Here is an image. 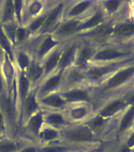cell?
Listing matches in <instances>:
<instances>
[{
  "label": "cell",
  "mask_w": 134,
  "mask_h": 152,
  "mask_svg": "<svg viewBox=\"0 0 134 152\" xmlns=\"http://www.w3.org/2000/svg\"><path fill=\"white\" fill-rule=\"evenodd\" d=\"M130 55V52H121L118 50L113 49V48H103V49L96 50L94 54L90 64L92 63H103V62L113 61L114 59H121L122 57L127 56Z\"/></svg>",
  "instance_id": "22"
},
{
  "label": "cell",
  "mask_w": 134,
  "mask_h": 152,
  "mask_svg": "<svg viewBox=\"0 0 134 152\" xmlns=\"http://www.w3.org/2000/svg\"><path fill=\"white\" fill-rule=\"evenodd\" d=\"M0 5H1V1H0Z\"/></svg>",
  "instance_id": "44"
},
{
  "label": "cell",
  "mask_w": 134,
  "mask_h": 152,
  "mask_svg": "<svg viewBox=\"0 0 134 152\" xmlns=\"http://www.w3.org/2000/svg\"><path fill=\"white\" fill-rule=\"evenodd\" d=\"M63 112L70 123H84L91 117V104H68Z\"/></svg>",
  "instance_id": "10"
},
{
  "label": "cell",
  "mask_w": 134,
  "mask_h": 152,
  "mask_svg": "<svg viewBox=\"0 0 134 152\" xmlns=\"http://www.w3.org/2000/svg\"><path fill=\"white\" fill-rule=\"evenodd\" d=\"M14 4V12L15 21L18 26H22V18H23L24 1L22 0H13Z\"/></svg>",
  "instance_id": "34"
},
{
  "label": "cell",
  "mask_w": 134,
  "mask_h": 152,
  "mask_svg": "<svg viewBox=\"0 0 134 152\" xmlns=\"http://www.w3.org/2000/svg\"><path fill=\"white\" fill-rule=\"evenodd\" d=\"M29 39V34L24 26H18L16 30L15 41H16V49L17 48L22 47ZM15 49V50H16Z\"/></svg>",
  "instance_id": "31"
},
{
  "label": "cell",
  "mask_w": 134,
  "mask_h": 152,
  "mask_svg": "<svg viewBox=\"0 0 134 152\" xmlns=\"http://www.w3.org/2000/svg\"><path fill=\"white\" fill-rule=\"evenodd\" d=\"M79 40H80V45L78 48L74 66L85 71L88 68L90 62L92 60V58L97 49L92 45L91 41L80 40V39Z\"/></svg>",
  "instance_id": "12"
},
{
  "label": "cell",
  "mask_w": 134,
  "mask_h": 152,
  "mask_svg": "<svg viewBox=\"0 0 134 152\" xmlns=\"http://www.w3.org/2000/svg\"><path fill=\"white\" fill-rule=\"evenodd\" d=\"M66 1H54L50 7L42 27L35 36L51 34L63 20L64 9ZM34 37V36H33Z\"/></svg>",
  "instance_id": "2"
},
{
  "label": "cell",
  "mask_w": 134,
  "mask_h": 152,
  "mask_svg": "<svg viewBox=\"0 0 134 152\" xmlns=\"http://www.w3.org/2000/svg\"><path fill=\"white\" fill-rule=\"evenodd\" d=\"M16 22L14 18L13 0L1 1L0 5V25Z\"/></svg>",
  "instance_id": "27"
},
{
  "label": "cell",
  "mask_w": 134,
  "mask_h": 152,
  "mask_svg": "<svg viewBox=\"0 0 134 152\" xmlns=\"http://www.w3.org/2000/svg\"><path fill=\"white\" fill-rule=\"evenodd\" d=\"M60 131L44 124L38 135L36 141L37 144H46L60 141Z\"/></svg>",
  "instance_id": "25"
},
{
  "label": "cell",
  "mask_w": 134,
  "mask_h": 152,
  "mask_svg": "<svg viewBox=\"0 0 134 152\" xmlns=\"http://www.w3.org/2000/svg\"><path fill=\"white\" fill-rule=\"evenodd\" d=\"M7 91V86H6V83H5L4 78L2 76V71L0 69V95L2 94L3 93Z\"/></svg>",
  "instance_id": "39"
},
{
  "label": "cell",
  "mask_w": 134,
  "mask_h": 152,
  "mask_svg": "<svg viewBox=\"0 0 134 152\" xmlns=\"http://www.w3.org/2000/svg\"><path fill=\"white\" fill-rule=\"evenodd\" d=\"M33 86L27 78L25 72L19 71L17 69V75L15 78V89H16L17 98L18 104L19 116H20V109L23 104L24 101L28 96V94L32 90Z\"/></svg>",
  "instance_id": "14"
},
{
  "label": "cell",
  "mask_w": 134,
  "mask_h": 152,
  "mask_svg": "<svg viewBox=\"0 0 134 152\" xmlns=\"http://www.w3.org/2000/svg\"><path fill=\"white\" fill-rule=\"evenodd\" d=\"M0 48H2L4 53L9 57V59L14 64V50L13 45L5 34L2 29V26L0 25Z\"/></svg>",
  "instance_id": "29"
},
{
  "label": "cell",
  "mask_w": 134,
  "mask_h": 152,
  "mask_svg": "<svg viewBox=\"0 0 134 152\" xmlns=\"http://www.w3.org/2000/svg\"><path fill=\"white\" fill-rule=\"evenodd\" d=\"M64 71H57L51 75L44 78L39 85L35 87L38 98L44 97L52 93L59 92L62 84Z\"/></svg>",
  "instance_id": "9"
},
{
  "label": "cell",
  "mask_w": 134,
  "mask_h": 152,
  "mask_svg": "<svg viewBox=\"0 0 134 152\" xmlns=\"http://www.w3.org/2000/svg\"><path fill=\"white\" fill-rule=\"evenodd\" d=\"M43 113L44 124L61 131L70 124V121L66 118L63 111L42 109Z\"/></svg>",
  "instance_id": "17"
},
{
  "label": "cell",
  "mask_w": 134,
  "mask_h": 152,
  "mask_svg": "<svg viewBox=\"0 0 134 152\" xmlns=\"http://www.w3.org/2000/svg\"><path fill=\"white\" fill-rule=\"evenodd\" d=\"M96 4L94 1H66L63 19H85Z\"/></svg>",
  "instance_id": "5"
},
{
  "label": "cell",
  "mask_w": 134,
  "mask_h": 152,
  "mask_svg": "<svg viewBox=\"0 0 134 152\" xmlns=\"http://www.w3.org/2000/svg\"><path fill=\"white\" fill-rule=\"evenodd\" d=\"M130 102H131L132 105H133V104H134V95L130 99Z\"/></svg>",
  "instance_id": "43"
},
{
  "label": "cell",
  "mask_w": 134,
  "mask_h": 152,
  "mask_svg": "<svg viewBox=\"0 0 134 152\" xmlns=\"http://www.w3.org/2000/svg\"><path fill=\"white\" fill-rule=\"evenodd\" d=\"M2 28L4 31L5 34L9 39V40L13 45L14 50L16 49V41H15V35H16V30L18 25L16 22H10V23L5 24V25H1Z\"/></svg>",
  "instance_id": "30"
},
{
  "label": "cell",
  "mask_w": 134,
  "mask_h": 152,
  "mask_svg": "<svg viewBox=\"0 0 134 152\" xmlns=\"http://www.w3.org/2000/svg\"><path fill=\"white\" fill-rule=\"evenodd\" d=\"M31 140L19 135L16 138L7 136L0 140V152H17Z\"/></svg>",
  "instance_id": "23"
},
{
  "label": "cell",
  "mask_w": 134,
  "mask_h": 152,
  "mask_svg": "<svg viewBox=\"0 0 134 152\" xmlns=\"http://www.w3.org/2000/svg\"><path fill=\"white\" fill-rule=\"evenodd\" d=\"M17 152H39L38 145L33 142H28Z\"/></svg>",
  "instance_id": "38"
},
{
  "label": "cell",
  "mask_w": 134,
  "mask_h": 152,
  "mask_svg": "<svg viewBox=\"0 0 134 152\" xmlns=\"http://www.w3.org/2000/svg\"><path fill=\"white\" fill-rule=\"evenodd\" d=\"M103 7H104L105 11L109 13V14H113L118 10L119 5H120V1H105L103 2Z\"/></svg>",
  "instance_id": "36"
},
{
  "label": "cell",
  "mask_w": 134,
  "mask_h": 152,
  "mask_svg": "<svg viewBox=\"0 0 134 152\" xmlns=\"http://www.w3.org/2000/svg\"><path fill=\"white\" fill-rule=\"evenodd\" d=\"M105 121H106L105 119L99 116V114H97L96 116H91L88 121H86L84 123L87 126H88L91 130L96 132L104 126Z\"/></svg>",
  "instance_id": "32"
},
{
  "label": "cell",
  "mask_w": 134,
  "mask_h": 152,
  "mask_svg": "<svg viewBox=\"0 0 134 152\" xmlns=\"http://www.w3.org/2000/svg\"><path fill=\"white\" fill-rule=\"evenodd\" d=\"M25 75L31 83L33 87H36L43 77V68L41 63L33 59L25 71Z\"/></svg>",
  "instance_id": "24"
},
{
  "label": "cell",
  "mask_w": 134,
  "mask_h": 152,
  "mask_svg": "<svg viewBox=\"0 0 134 152\" xmlns=\"http://www.w3.org/2000/svg\"><path fill=\"white\" fill-rule=\"evenodd\" d=\"M60 141L78 146H88L96 142L95 132L85 123H70L60 131Z\"/></svg>",
  "instance_id": "1"
},
{
  "label": "cell",
  "mask_w": 134,
  "mask_h": 152,
  "mask_svg": "<svg viewBox=\"0 0 134 152\" xmlns=\"http://www.w3.org/2000/svg\"><path fill=\"white\" fill-rule=\"evenodd\" d=\"M85 86H89L86 71L85 70L73 65L64 71L62 84L60 91Z\"/></svg>",
  "instance_id": "4"
},
{
  "label": "cell",
  "mask_w": 134,
  "mask_h": 152,
  "mask_svg": "<svg viewBox=\"0 0 134 152\" xmlns=\"http://www.w3.org/2000/svg\"><path fill=\"white\" fill-rule=\"evenodd\" d=\"M127 147L129 148L134 147V133L129 138V140L127 141Z\"/></svg>",
  "instance_id": "40"
},
{
  "label": "cell",
  "mask_w": 134,
  "mask_h": 152,
  "mask_svg": "<svg viewBox=\"0 0 134 152\" xmlns=\"http://www.w3.org/2000/svg\"><path fill=\"white\" fill-rule=\"evenodd\" d=\"M134 75V66H130L128 68L118 71L115 75L109 78L106 83L103 84V91L113 90L122 85L125 82H127ZM102 85V84H101Z\"/></svg>",
  "instance_id": "20"
},
{
  "label": "cell",
  "mask_w": 134,
  "mask_h": 152,
  "mask_svg": "<svg viewBox=\"0 0 134 152\" xmlns=\"http://www.w3.org/2000/svg\"><path fill=\"white\" fill-rule=\"evenodd\" d=\"M59 93L68 104H73V103L92 104V95L91 94L90 86L70 88L68 90L59 91Z\"/></svg>",
  "instance_id": "11"
},
{
  "label": "cell",
  "mask_w": 134,
  "mask_h": 152,
  "mask_svg": "<svg viewBox=\"0 0 134 152\" xmlns=\"http://www.w3.org/2000/svg\"><path fill=\"white\" fill-rule=\"evenodd\" d=\"M120 152H130V148L128 147H123L122 149V151H121Z\"/></svg>",
  "instance_id": "42"
},
{
  "label": "cell",
  "mask_w": 134,
  "mask_h": 152,
  "mask_svg": "<svg viewBox=\"0 0 134 152\" xmlns=\"http://www.w3.org/2000/svg\"><path fill=\"white\" fill-rule=\"evenodd\" d=\"M134 119V104L129 109L125 116H123L119 124V132H123L127 129Z\"/></svg>",
  "instance_id": "33"
},
{
  "label": "cell",
  "mask_w": 134,
  "mask_h": 152,
  "mask_svg": "<svg viewBox=\"0 0 134 152\" xmlns=\"http://www.w3.org/2000/svg\"><path fill=\"white\" fill-rule=\"evenodd\" d=\"M2 76L4 78L7 92H10L16 78L17 67L15 64L9 59V57L5 54L4 59L0 65Z\"/></svg>",
  "instance_id": "21"
},
{
  "label": "cell",
  "mask_w": 134,
  "mask_h": 152,
  "mask_svg": "<svg viewBox=\"0 0 134 152\" xmlns=\"http://www.w3.org/2000/svg\"><path fill=\"white\" fill-rule=\"evenodd\" d=\"M121 66V62L107 64L105 65L90 64L85 70L89 86L101 85L106 76L117 70Z\"/></svg>",
  "instance_id": "3"
},
{
  "label": "cell",
  "mask_w": 134,
  "mask_h": 152,
  "mask_svg": "<svg viewBox=\"0 0 134 152\" xmlns=\"http://www.w3.org/2000/svg\"><path fill=\"white\" fill-rule=\"evenodd\" d=\"M79 45L80 40L75 37L64 43L57 71H65L74 65Z\"/></svg>",
  "instance_id": "8"
},
{
  "label": "cell",
  "mask_w": 134,
  "mask_h": 152,
  "mask_svg": "<svg viewBox=\"0 0 134 152\" xmlns=\"http://www.w3.org/2000/svg\"><path fill=\"white\" fill-rule=\"evenodd\" d=\"M38 99L42 109L64 111L68 105V103L62 97L59 92L52 93Z\"/></svg>",
  "instance_id": "19"
},
{
  "label": "cell",
  "mask_w": 134,
  "mask_h": 152,
  "mask_svg": "<svg viewBox=\"0 0 134 152\" xmlns=\"http://www.w3.org/2000/svg\"><path fill=\"white\" fill-rule=\"evenodd\" d=\"M104 22H105V14L104 10L101 8L95 9L92 13H90L83 21L78 28V34L92 30L102 24H104Z\"/></svg>",
  "instance_id": "18"
},
{
  "label": "cell",
  "mask_w": 134,
  "mask_h": 152,
  "mask_svg": "<svg viewBox=\"0 0 134 152\" xmlns=\"http://www.w3.org/2000/svg\"><path fill=\"white\" fill-rule=\"evenodd\" d=\"M85 19H63L51 33L59 42L65 43L73 39L78 34V28Z\"/></svg>",
  "instance_id": "6"
},
{
  "label": "cell",
  "mask_w": 134,
  "mask_h": 152,
  "mask_svg": "<svg viewBox=\"0 0 134 152\" xmlns=\"http://www.w3.org/2000/svg\"><path fill=\"white\" fill-rule=\"evenodd\" d=\"M63 46L64 43L59 45L56 48H54L52 52H50L49 54L40 62L43 68V77L42 81L57 71L59 59H60L62 49H63Z\"/></svg>",
  "instance_id": "15"
},
{
  "label": "cell",
  "mask_w": 134,
  "mask_h": 152,
  "mask_svg": "<svg viewBox=\"0 0 134 152\" xmlns=\"http://www.w3.org/2000/svg\"><path fill=\"white\" fill-rule=\"evenodd\" d=\"M133 128H134V127H133Z\"/></svg>",
  "instance_id": "45"
},
{
  "label": "cell",
  "mask_w": 134,
  "mask_h": 152,
  "mask_svg": "<svg viewBox=\"0 0 134 152\" xmlns=\"http://www.w3.org/2000/svg\"><path fill=\"white\" fill-rule=\"evenodd\" d=\"M51 3V1H24L22 26H25L33 19L41 14Z\"/></svg>",
  "instance_id": "13"
},
{
  "label": "cell",
  "mask_w": 134,
  "mask_h": 152,
  "mask_svg": "<svg viewBox=\"0 0 134 152\" xmlns=\"http://www.w3.org/2000/svg\"><path fill=\"white\" fill-rule=\"evenodd\" d=\"M39 99L36 94V89L35 87L32 88L30 92L24 101L23 104L20 109V116H19V129L21 132V128L22 124L28 118L41 110Z\"/></svg>",
  "instance_id": "7"
},
{
  "label": "cell",
  "mask_w": 134,
  "mask_h": 152,
  "mask_svg": "<svg viewBox=\"0 0 134 152\" xmlns=\"http://www.w3.org/2000/svg\"><path fill=\"white\" fill-rule=\"evenodd\" d=\"M9 136L8 129H7V124L5 121L4 116L0 111V140L5 137Z\"/></svg>",
  "instance_id": "37"
},
{
  "label": "cell",
  "mask_w": 134,
  "mask_h": 152,
  "mask_svg": "<svg viewBox=\"0 0 134 152\" xmlns=\"http://www.w3.org/2000/svg\"><path fill=\"white\" fill-rule=\"evenodd\" d=\"M37 145L39 152H86L90 150L88 146L68 144L61 141Z\"/></svg>",
  "instance_id": "16"
},
{
  "label": "cell",
  "mask_w": 134,
  "mask_h": 152,
  "mask_svg": "<svg viewBox=\"0 0 134 152\" xmlns=\"http://www.w3.org/2000/svg\"><path fill=\"white\" fill-rule=\"evenodd\" d=\"M33 60V56L23 48H17L14 52V64L17 69L25 72Z\"/></svg>",
  "instance_id": "26"
},
{
  "label": "cell",
  "mask_w": 134,
  "mask_h": 152,
  "mask_svg": "<svg viewBox=\"0 0 134 152\" xmlns=\"http://www.w3.org/2000/svg\"><path fill=\"white\" fill-rule=\"evenodd\" d=\"M4 56H5L4 52H3L2 48H0V65H1L2 60H3V59H4Z\"/></svg>",
  "instance_id": "41"
},
{
  "label": "cell",
  "mask_w": 134,
  "mask_h": 152,
  "mask_svg": "<svg viewBox=\"0 0 134 152\" xmlns=\"http://www.w3.org/2000/svg\"><path fill=\"white\" fill-rule=\"evenodd\" d=\"M125 104H126V102L124 100H115L105 105L103 109L99 110L97 114H99V116H102L105 120H107L111 116H113L114 115H115L116 113H118L123 107L125 106Z\"/></svg>",
  "instance_id": "28"
},
{
  "label": "cell",
  "mask_w": 134,
  "mask_h": 152,
  "mask_svg": "<svg viewBox=\"0 0 134 152\" xmlns=\"http://www.w3.org/2000/svg\"><path fill=\"white\" fill-rule=\"evenodd\" d=\"M118 36L122 37H130L134 34V23L133 22H125L119 26H118L116 29H114Z\"/></svg>",
  "instance_id": "35"
}]
</instances>
